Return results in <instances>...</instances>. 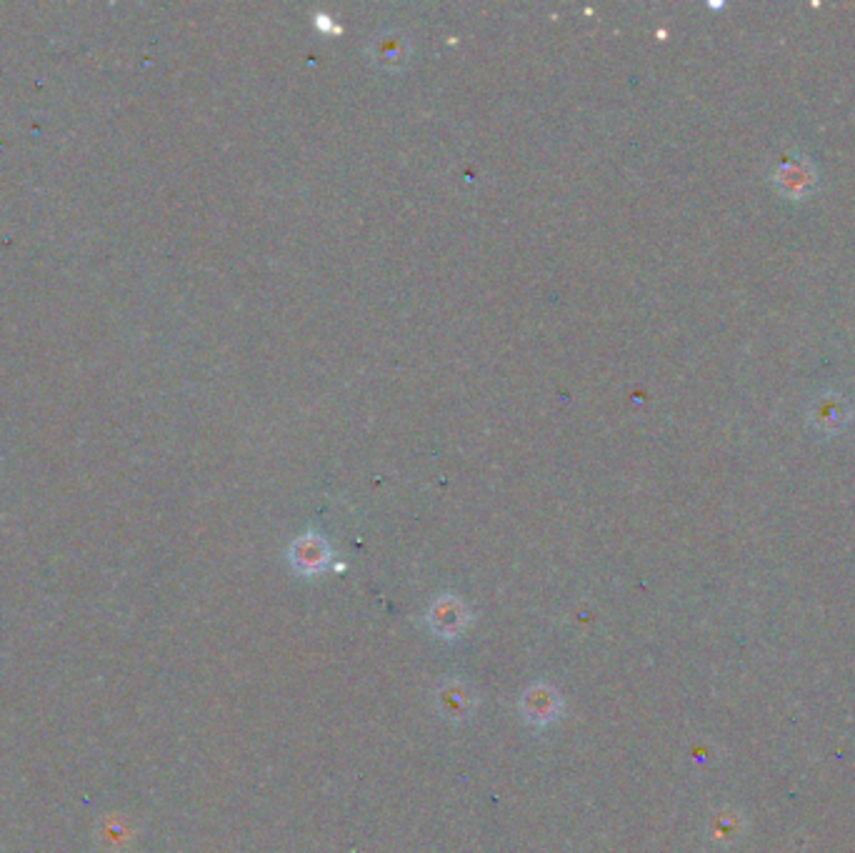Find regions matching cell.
Instances as JSON below:
<instances>
[{
	"label": "cell",
	"instance_id": "cell-1",
	"mask_svg": "<svg viewBox=\"0 0 855 853\" xmlns=\"http://www.w3.org/2000/svg\"><path fill=\"white\" fill-rule=\"evenodd\" d=\"M810 421H813L815 431L823 436H833L840 428L848 423V403L840 401L838 396H823L813 403L810 411Z\"/></svg>",
	"mask_w": 855,
	"mask_h": 853
},
{
	"label": "cell",
	"instance_id": "cell-2",
	"mask_svg": "<svg viewBox=\"0 0 855 853\" xmlns=\"http://www.w3.org/2000/svg\"><path fill=\"white\" fill-rule=\"evenodd\" d=\"M778 186L783 188L788 196H803L805 191L813 188V168L805 161L783 163L778 171Z\"/></svg>",
	"mask_w": 855,
	"mask_h": 853
}]
</instances>
